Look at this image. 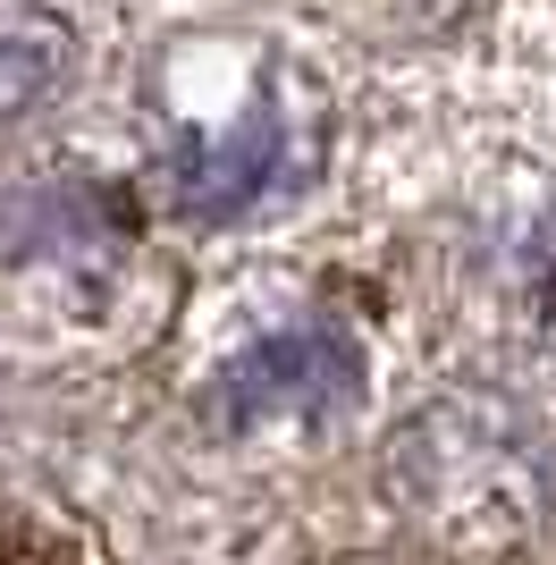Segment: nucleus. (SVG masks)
Returning <instances> with one entry per match:
<instances>
[{"label":"nucleus","mask_w":556,"mask_h":565,"mask_svg":"<svg viewBox=\"0 0 556 565\" xmlns=\"http://www.w3.org/2000/svg\"><path fill=\"white\" fill-rule=\"evenodd\" d=\"M354 405H363V347L338 321H312V330H278L245 347L211 380L203 414L228 430H254V423H338Z\"/></svg>","instance_id":"f257e3e1"},{"label":"nucleus","mask_w":556,"mask_h":565,"mask_svg":"<svg viewBox=\"0 0 556 565\" xmlns=\"http://www.w3.org/2000/svg\"><path fill=\"white\" fill-rule=\"evenodd\" d=\"M287 152H296V143H287L278 102L254 94L228 127L169 143L161 169H152V186H161V203H169V212H185V220H228V212L261 203V194L287 178Z\"/></svg>","instance_id":"f03ea898"},{"label":"nucleus","mask_w":556,"mask_h":565,"mask_svg":"<svg viewBox=\"0 0 556 565\" xmlns=\"http://www.w3.org/2000/svg\"><path fill=\"white\" fill-rule=\"evenodd\" d=\"M0 565H60V557H43V548H25V541H0Z\"/></svg>","instance_id":"39448f33"},{"label":"nucleus","mask_w":556,"mask_h":565,"mask_svg":"<svg viewBox=\"0 0 556 565\" xmlns=\"http://www.w3.org/2000/svg\"><path fill=\"white\" fill-rule=\"evenodd\" d=\"M76 60V34L60 18H18L0 25V118H25L34 102L60 94V76Z\"/></svg>","instance_id":"20e7f679"},{"label":"nucleus","mask_w":556,"mask_h":565,"mask_svg":"<svg viewBox=\"0 0 556 565\" xmlns=\"http://www.w3.org/2000/svg\"><path fill=\"white\" fill-rule=\"evenodd\" d=\"M118 203L101 186H43V194H18L9 220H0V254H43V245H76L93 254V236H118Z\"/></svg>","instance_id":"7ed1b4c3"}]
</instances>
